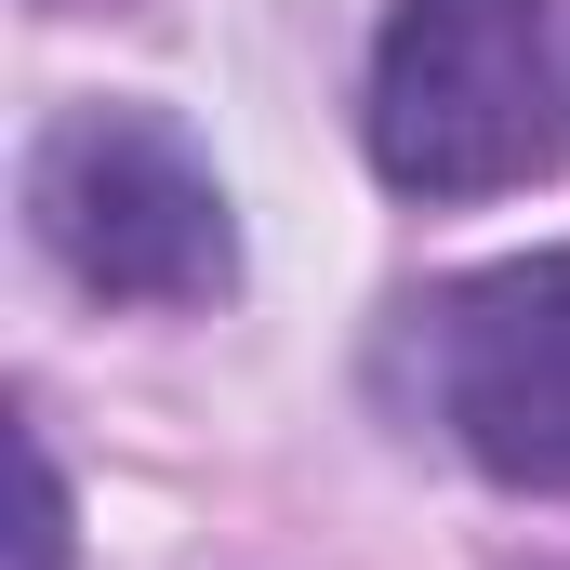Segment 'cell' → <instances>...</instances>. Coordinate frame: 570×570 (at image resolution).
<instances>
[{
	"label": "cell",
	"mask_w": 570,
	"mask_h": 570,
	"mask_svg": "<svg viewBox=\"0 0 570 570\" xmlns=\"http://www.w3.org/2000/svg\"><path fill=\"white\" fill-rule=\"evenodd\" d=\"M372 159L412 199H504L558 159L544 0H399L372 40Z\"/></svg>",
	"instance_id": "6da1fadb"
},
{
	"label": "cell",
	"mask_w": 570,
	"mask_h": 570,
	"mask_svg": "<svg viewBox=\"0 0 570 570\" xmlns=\"http://www.w3.org/2000/svg\"><path fill=\"white\" fill-rule=\"evenodd\" d=\"M27 226L94 305H213L239 279L213 159L146 107H67L27 146Z\"/></svg>",
	"instance_id": "7a4b0ae2"
},
{
	"label": "cell",
	"mask_w": 570,
	"mask_h": 570,
	"mask_svg": "<svg viewBox=\"0 0 570 570\" xmlns=\"http://www.w3.org/2000/svg\"><path fill=\"white\" fill-rule=\"evenodd\" d=\"M425 358H438V425L504 491L570 504V253H518L491 279H451L425 318Z\"/></svg>",
	"instance_id": "3957f363"
},
{
	"label": "cell",
	"mask_w": 570,
	"mask_h": 570,
	"mask_svg": "<svg viewBox=\"0 0 570 570\" xmlns=\"http://www.w3.org/2000/svg\"><path fill=\"white\" fill-rule=\"evenodd\" d=\"M53 558H67V491H53V464L27 438V544H13V570H53Z\"/></svg>",
	"instance_id": "277c9868"
}]
</instances>
